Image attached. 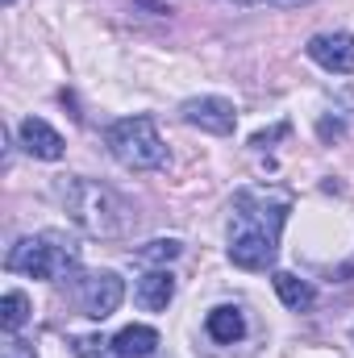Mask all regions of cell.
<instances>
[{"mask_svg": "<svg viewBox=\"0 0 354 358\" xmlns=\"http://www.w3.org/2000/svg\"><path fill=\"white\" fill-rule=\"evenodd\" d=\"M283 134H288V121H279V125H271V129H259V134L250 138V146H255V150H267V146H271V142H279Z\"/></svg>", "mask_w": 354, "mask_h": 358, "instance_id": "cell-16", "label": "cell"}, {"mask_svg": "<svg viewBox=\"0 0 354 358\" xmlns=\"http://www.w3.org/2000/svg\"><path fill=\"white\" fill-rule=\"evenodd\" d=\"M0 4H13V0H0Z\"/></svg>", "mask_w": 354, "mask_h": 358, "instance_id": "cell-20", "label": "cell"}, {"mask_svg": "<svg viewBox=\"0 0 354 358\" xmlns=\"http://www.w3.org/2000/svg\"><path fill=\"white\" fill-rule=\"evenodd\" d=\"M234 4H271L275 8V0H234Z\"/></svg>", "mask_w": 354, "mask_h": 358, "instance_id": "cell-19", "label": "cell"}, {"mask_svg": "<svg viewBox=\"0 0 354 358\" xmlns=\"http://www.w3.org/2000/svg\"><path fill=\"white\" fill-rule=\"evenodd\" d=\"M104 146L129 171H155V167L167 163V146H163V138H159L150 117H121V121H113L108 134H104Z\"/></svg>", "mask_w": 354, "mask_h": 358, "instance_id": "cell-4", "label": "cell"}, {"mask_svg": "<svg viewBox=\"0 0 354 358\" xmlns=\"http://www.w3.org/2000/svg\"><path fill=\"white\" fill-rule=\"evenodd\" d=\"M17 138H21L25 155H34V159H46V163L63 159V138H59V129H50L42 117H25V121L17 125Z\"/></svg>", "mask_w": 354, "mask_h": 358, "instance_id": "cell-8", "label": "cell"}, {"mask_svg": "<svg viewBox=\"0 0 354 358\" xmlns=\"http://www.w3.org/2000/svg\"><path fill=\"white\" fill-rule=\"evenodd\" d=\"M309 59L317 63V67H325V71H334V76H351L354 71V34H317V38H309Z\"/></svg>", "mask_w": 354, "mask_h": 358, "instance_id": "cell-7", "label": "cell"}, {"mask_svg": "<svg viewBox=\"0 0 354 358\" xmlns=\"http://www.w3.org/2000/svg\"><path fill=\"white\" fill-rule=\"evenodd\" d=\"M288 217V196L238 192L229 221V263L242 271H267L279 250V229Z\"/></svg>", "mask_w": 354, "mask_h": 358, "instance_id": "cell-1", "label": "cell"}, {"mask_svg": "<svg viewBox=\"0 0 354 358\" xmlns=\"http://www.w3.org/2000/svg\"><path fill=\"white\" fill-rule=\"evenodd\" d=\"M179 117L187 125L204 129V134H217V138H229L234 125H238V113H234V104L225 96H192V100H183Z\"/></svg>", "mask_w": 354, "mask_h": 358, "instance_id": "cell-6", "label": "cell"}, {"mask_svg": "<svg viewBox=\"0 0 354 358\" xmlns=\"http://www.w3.org/2000/svg\"><path fill=\"white\" fill-rule=\"evenodd\" d=\"M204 329H208V338H213V342H225V346H234V342L246 334V321H242V313H238L234 304H221V308H213V313H208Z\"/></svg>", "mask_w": 354, "mask_h": 358, "instance_id": "cell-10", "label": "cell"}, {"mask_svg": "<svg viewBox=\"0 0 354 358\" xmlns=\"http://www.w3.org/2000/svg\"><path fill=\"white\" fill-rule=\"evenodd\" d=\"M171 296H176V275L171 271H150L142 283H138V304L142 308H150V313H159V308H167L171 304Z\"/></svg>", "mask_w": 354, "mask_h": 358, "instance_id": "cell-9", "label": "cell"}, {"mask_svg": "<svg viewBox=\"0 0 354 358\" xmlns=\"http://www.w3.org/2000/svg\"><path fill=\"white\" fill-rule=\"evenodd\" d=\"M4 358H38V355H34V346H29V342H21V338H13V342L4 346Z\"/></svg>", "mask_w": 354, "mask_h": 358, "instance_id": "cell-17", "label": "cell"}, {"mask_svg": "<svg viewBox=\"0 0 354 358\" xmlns=\"http://www.w3.org/2000/svg\"><path fill=\"white\" fill-rule=\"evenodd\" d=\"M113 346H117L121 358H150L155 346H159V334H155L150 325H125V329L113 338Z\"/></svg>", "mask_w": 354, "mask_h": 358, "instance_id": "cell-11", "label": "cell"}, {"mask_svg": "<svg viewBox=\"0 0 354 358\" xmlns=\"http://www.w3.org/2000/svg\"><path fill=\"white\" fill-rule=\"evenodd\" d=\"M338 134H342L338 121H321V138H338Z\"/></svg>", "mask_w": 354, "mask_h": 358, "instance_id": "cell-18", "label": "cell"}, {"mask_svg": "<svg viewBox=\"0 0 354 358\" xmlns=\"http://www.w3.org/2000/svg\"><path fill=\"white\" fill-rule=\"evenodd\" d=\"M179 255H183V242H176V238H155V242L134 250V259L146 263V267H167V263H176Z\"/></svg>", "mask_w": 354, "mask_h": 358, "instance_id": "cell-13", "label": "cell"}, {"mask_svg": "<svg viewBox=\"0 0 354 358\" xmlns=\"http://www.w3.org/2000/svg\"><path fill=\"white\" fill-rule=\"evenodd\" d=\"M121 300H125V283H121L117 271H88L76 283V304H80V313L92 317V321L113 317L121 308Z\"/></svg>", "mask_w": 354, "mask_h": 358, "instance_id": "cell-5", "label": "cell"}, {"mask_svg": "<svg viewBox=\"0 0 354 358\" xmlns=\"http://www.w3.org/2000/svg\"><path fill=\"white\" fill-rule=\"evenodd\" d=\"M55 192H59L67 217H71L88 238H125V234H134V225H138L134 204H129L121 192H113L108 183H100V179L71 176V179H59Z\"/></svg>", "mask_w": 354, "mask_h": 358, "instance_id": "cell-2", "label": "cell"}, {"mask_svg": "<svg viewBox=\"0 0 354 358\" xmlns=\"http://www.w3.org/2000/svg\"><path fill=\"white\" fill-rule=\"evenodd\" d=\"M25 321H29V296L25 292H4V300H0V329L13 338Z\"/></svg>", "mask_w": 354, "mask_h": 358, "instance_id": "cell-14", "label": "cell"}, {"mask_svg": "<svg viewBox=\"0 0 354 358\" xmlns=\"http://www.w3.org/2000/svg\"><path fill=\"white\" fill-rule=\"evenodd\" d=\"M76 355L80 358H121L108 338H80V342H76Z\"/></svg>", "mask_w": 354, "mask_h": 358, "instance_id": "cell-15", "label": "cell"}, {"mask_svg": "<svg viewBox=\"0 0 354 358\" xmlns=\"http://www.w3.org/2000/svg\"><path fill=\"white\" fill-rule=\"evenodd\" d=\"M4 267L13 275H29V279H67L71 271L80 267V246L63 234H34V238H21L13 242Z\"/></svg>", "mask_w": 354, "mask_h": 358, "instance_id": "cell-3", "label": "cell"}, {"mask_svg": "<svg viewBox=\"0 0 354 358\" xmlns=\"http://www.w3.org/2000/svg\"><path fill=\"white\" fill-rule=\"evenodd\" d=\"M275 292H279V300H283L292 313H304V308H313V300H317L313 283L296 279L292 271H275Z\"/></svg>", "mask_w": 354, "mask_h": 358, "instance_id": "cell-12", "label": "cell"}]
</instances>
